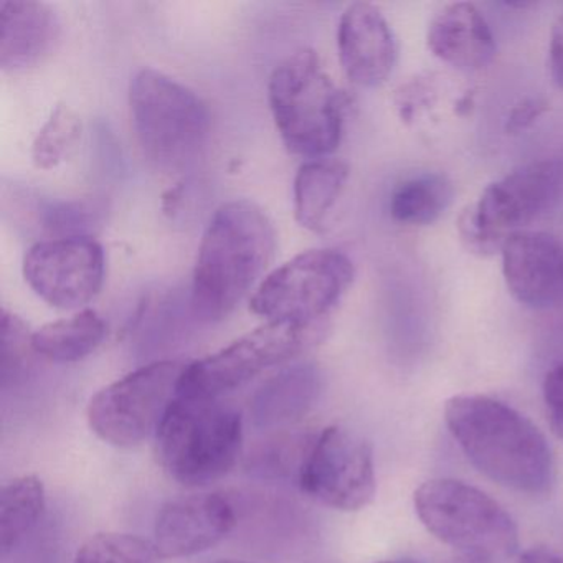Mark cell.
Instances as JSON below:
<instances>
[{"mask_svg": "<svg viewBox=\"0 0 563 563\" xmlns=\"http://www.w3.org/2000/svg\"><path fill=\"white\" fill-rule=\"evenodd\" d=\"M444 421L467 460L494 483L542 494L553 481V456L542 431L519 411L486 395H456Z\"/></svg>", "mask_w": 563, "mask_h": 563, "instance_id": "cell-1", "label": "cell"}, {"mask_svg": "<svg viewBox=\"0 0 563 563\" xmlns=\"http://www.w3.org/2000/svg\"><path fill=\"white\" fill-rule=\"evenodd\" d=\"M276 230L252 200L223 203L210 219L197 255L192 309L207 322L225 319L273 262Z\"/></svg>", "mask_w": 563, "mask_h": 563, "instance_id": "cell-2", "label": "cell"}, {"mask_svg": "<svg viewBox=\"0 0 563 563\" xmlns=\"http://www.w3.org/2000/svg\"><path fill=\"white\" fill-rule=\"evenodd\" d=\"M268 101L289 153L312 161L338 150L347 100L314 51L299 48L276 65L268 81Z\"/></svg>", "mask_w": 563, "mask_h": 563, "instance_id": "cell-3", "label": "cell"}, {"mask_svg": "<svg viewBox=\"0 0 563 563\" xmlns=\"http://www.w3.org/2000/svg\"><path fill=\"white\" fill-rule=\"evenodd\" d=\"M157 456L183 486L216 483L230 473L243 446L242 415L219 398H176L156 433Z\"/></svg>", "mask_w": 563, "mask_h": 563, "instance_id": "cell-4", "label": "cell"}, {"mask_svg": "<svg viewBox=\"0 0 563 563\" xmlns=\"http://www.w3.org/2000/svg\"><path fill=\"white\" fill-rule=\"evenodd\" d=\"M131 118L144 156L163 170L196 159L209 134V111L196 91L174 78L143 68L130 85Z\"/></svg>", "mask_w": 563, "mask_h": 563, "instance_id": "cell-5", "label": "cell"}, {"mask_svg": "<svg viewBox=\"0 0 563 563\" xmlns=\"http://www.w3.org/2000/svg\"><path fill=\"white\" fill-rule=\"evenodd\" d=\"M415 510L428 532L463 555L506 559L519 545L516 522L493 497L463 481H427L415 490Z\"/></svg>", "mask_w": 563, "mask_h": 563, "instance_id": "cell-6", "label": "cell"}, {"mask_svg": "<svg viewBox=\"0 0 563 563\" xmlns=\"http://www.w3.org/2000/svg\"><path fill=\"white\" fill-rule=\"evenodd\" d=\"M354 276V265L339 250H309L269 273L250 309L268 322L325 324Z\"/></svg>", "mask_w": 563, "mask_h": 563, "instance_id": "cell-7", "label": "cell"}, {"mask_svg": "<svg viewBox=\"0 0 563 563\" xmlns=\"http://www.w3.org/2000/svg\"><path fill=\"white\" fill-rule=\"evenodd\" d=\"M325 324L266 322L236 339L222 351L187 364L180 380V395L220 398L262 372L291 361L324 338Z\"/></svg>", "mask_w": 563, "mask_h": 563, "instance_id": "cell-8", "label": "cell"}, {"mask_svg": "<svg viewBox=\"0 0 563 563\" xmlns=\"http://www.w3.org/2000/svg\"><path fill=\"white\" fill-rule=\"evenodd\" d=\"M186 367L179 361L153 362L101 388L88 405L91 430L120 448L136 446L157 433L179 397Z\"/></svg>", "mask_w": 563, "mask_h": 563, "instance_id": "cell-9", "label": "cell"}, {"mask_svg": "<svg viewBox=\"0 0 563 563\" xmlns=\"http://www.w3.org/2000/svg\"><path fill=\"white\" fill-rule=\"evenodd\" d=\"M298 479L324 506L345 512L364 509L377 487L371 444L349 428H325L306 446Z\"/></svg>", "mask_w": 563, "mask_h": 563, "instance_id": "cell-10", "label": "cell"}, {"mask_svg": "<svg viewBox=\"0 0 563 563\" xmlns=\"http://www.w3.org/2000/svg\"><path fill=\"white\" fill-rule=\"evenodd\" d=\"M104 250L91 236L74 235L35 243L24 258V278L52 308L78 309L100 292Z\"/></svg>", "mask_w": 563, "mask_h": 563, "instance_id": "cell-11", "label": "cell"}, {"mask_svg": "<svg viewBox=\"0 0 563 563\" xmlns=\"http://www.w3.org/2000/svg\"><path fill=\"white\" fill-rule=\"evenodd\" d=\"M563 189V164L542 159L523 164L503 179L489 184L473 203L477 222L494 239L506 243L512 233L549 212Z\"/></svg>", "mask_w": 563, "mask_h": 563, "instance_id": "cell-12", "label": "cell"}, {"mask_svg": "<svg viewBox=\"0 0 563 563\" xmlns=\"http://www.w3.org/2000/svg\"><path fill=\"white\" fill-rule=\"evenodd\" d=\"M503 275L520 305L545 309L563 301V242L547 232L522 230L504 243Z\"/></svg>", "mask_w": 563, "mask_h": 563, "instance_id": "cell-13", "label": "cell"}, {"mask_svg": "<svg viewBox=\"0 0 563 563\" xmlns=\"http://www.w3.org/2000/svg\"><path fill=\"white\" fill-rule=\"evenodd\" d=\"M236 523L235 510L219 494L170 500L154 526V547L164 559L196 555L225 539Z\"/></svg>", "mask_w": 563, "mask_h": 563, "instance_id": "cell-14", "label": "cell"}, {"mask_svg": "<svg viewBox=\"0 0 563 563\" xmlns=\"http://www.w3.org/2000/svg\"><path fill=\"white\" fill-rule=\"evenodd\" d=\"M339 58L352 84L380 87L394 71L397 42L380 9L368 2L349 5L338 29Z\"/></svg>", "mask_w": 563, "mask_h": 563, "instance_id": "cell-15", "label": "cell"}, {"mask_svg": "<svg viewBox=\"0 0 563 563\" xmlns=\"http://www.w3.org/2000/svg\"><path fill=\"white\" fill-rule=\"evenodd\" d=\"M60 21L38 0L0 2V67L22 71L41 64L57 42Z\"/></svg>", "mask_w": 563, "mask_h": 563, "instance_id": "cell-16", "label": "cell"}, {"mask_svg": "<svg viewBox=\"0 0 563 563\" xmlns=\"http://www.w3.org/2000/svg\"><path fill=\"white\" fill-rule=\"evenodd\" d=\"M427 42L434 57L457 70H483L496 57L493 31L470 2H456L438 12L428 27Z\"/></svg>", "mask_w": 563, "mask_h": 563, "instance_id": "cell-17", "label": "cell"}, {"mask_svg": "<svg viewBox=\"0 0 563 563\" xmlns=\"http://www.w3.org/2000/svg\"><path fill=\"white\" fill-rule=\"evenodd\" d=\"M319 388L321 375L312 365H295L279 372L253 397L250 405L253 423L260 428L292 423L314 405Z\"/></svg>", "mask_w": 563, "mask_h": 563, "instance_id": "cell-18", "label": "cell"}, {"mask_svg": "<svg viewBox=\"0 0 563 563\" xmlns=\"http://www.w3.org/2000/svg\"><path fill=\"white\" fill-rule=\"evenodd\" d=\"M347 179L349 166L344 161H306L296 174L292 189L296 222L309 232H322Z\"/></svg>", "mask_w": 563, "mask_h": 563, "instance_id": "cell-19", "label": "cell"}, {"mask_svg": "<svg viewBox=\"0 0 563 563\" xmlns=\"http://www.w3.org/2000/svg\"><path fill=\"white\" fill-rule=\"evenodd\" d=\"M107 338V324L91 311L77 312L71 318L45 324L32 335L35 354L51 362L70 364L88 357Z\"/></svg>", "mask_w": 563, "mask_h": 563, "instance_id": "cell-20", "label": "cell"}, {"mask_svg": "<svg viewBox=\"0 0 563 563\" xmlns=\"http://www.w3.org/2000/svg\"><path fill=\"white\" fill-rule=\"evenodd\" d=\"M454 187L443 174H421L401 183L391 194L390 213L405 225L437 222L453 202Z\"/></svg>", "mask_w": 563, "mask_h": 563, "instance_id": "cell-21", "label": "cell"}, {"mask_svg": "<svg viewBox=\"0 0 563 563\" xmlns=\"http://www.w3.org/2000/svg\"><path fill=\"white\" fill-rule=\"evenodd\" d=\"M45 509V487L37 476H22L0 494V549L8 555L34 529Z\"/></svg>", "mask_w": 563, "mask_h": 563, "instance_id": "cell-22", "label": "cell"}, {"mask_svg": "<svg viewBox=\"0 0 563 563\" xmlns=\"http://www.w3.org/2000/svg\"><path fill=\"white\" fill-rule=\"evenodd\" d=\"M81 136V120L67 104H57L32 144L38 169H54L70 157Z\"/></svg>", "mask_w": 563, "mask_h": 563, "instance_id": "cell-23", "label": "cell"}, {"mask_svg": "<svg viewBox=\"0 0 563 563\" xmlns=\"http://www.w3.org/2000/svg\"><path fill=\"white\" fill-rule=\"evenodd\" d=\"M154 543L130 533H97L88 539L74 563H157Z\"/></svg>", "mask_w": 563, "mask_h": 563, "instance_id": "cell-24", "label": "cell"}, {"mask_svg": "<svg viewBox=\"0 0 563 563\" xmlns=\"http://www.w3.org/2000/svg\"><path fill=\"white\" fill-rule=\"evenodd\" d=\"M32 335L27 324L19 316L2 311V349H0V378L8 387L12 380L21 377L35 354Z\"/></svg>", "mask_w": 563, "mask_h": 563, "instance_id": "cell-25", "label": "cell"}, {"mask_svg": "<svg viewBox=\"0 0 563 563\" xmlns=\"http://www.w3.org/2000/svg\"><path fill=\"white\" fill-rule=\"evenodd\" d=\"M457 235H460L461 245L467 253L477 256V258H490L503 252L504 243L494 239L490 233L481 227L477 222L476 212H474L473 203L461 210L456 222Z\"/></svg>", "mask_w": 563, "mask_h": 563, "instance_id": "cell-26", "label": "cell"}, {"mask_svg": "<svg viewBox=\"0 0 563 563\" xmlns=\"http://www.w3.org/2000/svg\"><path fill=\"white\" fill-rule=\"evenodd\" d=\"M543 398L549 408L550 427L563 440V362L547 374L543 380Z\"/></svg>", "mask_w": 563, "mask_h": 563, "instance_id": "cell-27", "label": "cell"}, {"mask_svg": "<svg viewBox=\"0 0 563 563\" xmlns=\"http://www.w3.org/2000/svg\"><path fill=\"white\" fill-rule=\"evenodd\" d=\"M549 111V103L542 98H526L507 114L506 131L510 134L526 131Z\"/></svg>", "mask_w": 563, "mask_h": 563, "instance_id": "cell-28", "label": "cell"}, {"mask_svg": "<svg viewBox=\"0 0 563 563\" xmlns=\"http://www.w3.org/2000/svg\"><path fill=\"white\" fill-rule=\"evenodd\" d=\"M549 68L556 87L563 88V15L556 19L550 32Z\"/></svg>", "mask_w": 563, "mask_h": 563, "instance_id": "cell-29", "label": "cell"}, {"mask_svg": "<svg viewBox=\"0 0 563 563\" xmlns=\"http://www.w3.org/2000/svg\"><path fill=\"white\" fill-rule=\"evenodd\" d=\"M519 563H563V559L547 549H532L522 553Z\"/></svg>", "mask_w": 563, "mask_h": 563, "instance_id": "cell-30", "label": "cell"}, {"mask_svg": "<svg viewBox=\"0 0 563 563\" xmlns=\"http://www.w3.org/2000/svg\"><path fill=\"white\" fill-rule=\"evenodd\" d=\"M453 563H490V562H489V560L481 559V556L463 555V553H460V555H457V559L454 560Z\"/></svg>", "mask_w": 563, "mask_h": 563, "instance_id": "cell-31", "label": "cell"}, {"mask_svg": "<svg viewBox=\"0 0 563 563\" xmlns=\"http://www.w3.org/2000/svg\"><path fill=\"white\" fill-rule=\"evenodd\" d=\"M217 563H249V562H242V560H220V562Z\"/></svg>", "mask_w": 563, "mask_h": 563, "instance_id": "cell-32", "label": "cell"}, {"mask_svg": "<svg viewBox=\"0 0 563 563\" xmlns=\"http://www.w3.org/2000/svg\"><path fill=\"white\" fill-rule=\"evenodd\" d=\"M380 563H408V562H380Z\"/></svg>", "mask_w": 563, "mask_h": 563, "instance_id": "cell-33", "label": "cell"}]
</instances>
